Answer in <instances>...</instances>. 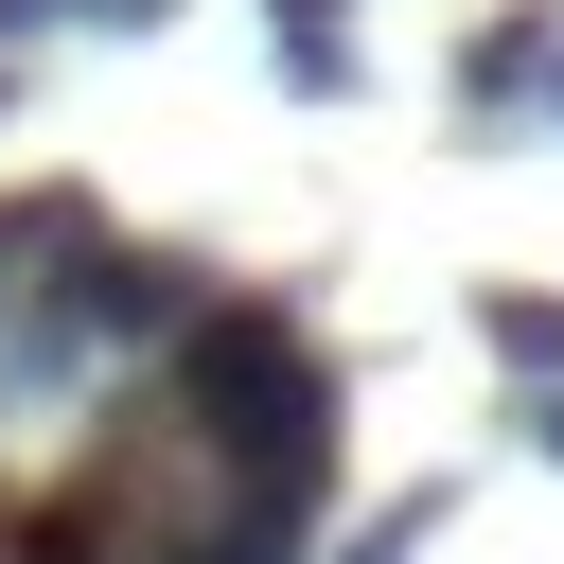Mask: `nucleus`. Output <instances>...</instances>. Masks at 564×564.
Here are the masks:
<instances>
[{
	"mask_svg": "<svg viewBox=\"0 0 564 564\" xmlns=\"http://www.w3.org/2000/svg\"><path fill=\"white\" fill-rule=\"evenodd\" d=\"M159 405L194 423V458L229 494H335V352L282 317V300H194L159 335Z\"/></svg>",
	"mask_w": 564,
	"mask_h": 564,
	"instance_id": "obj_1",
	"label": "nucleus"
},
{
	"mask_svg": "<svg viewBox=\"0 0 564 564\" xmlns=\"http://www.w3.org/2000/svg\"><path fill=\"white\" fill-rule=\"evenodd\" d=\"M546 53H564V0H511V18L458 53V106H529V88H546Z\"/></svg>",
	"mask_w": 564,
	"mask_h": 564,
	"instance_id": "obj_3",
	"label": "nucleus"
},
{
	"mask_svg": "<svg viewBox=\"0 0 564 564\" xmlns=\"http://www.w3.org/2000/svg\"><path fill=\"white\" fill-rule=\"evenodd\" d=\"M546 123H564V53H546Z\"/></svg>",
	"mask_w": 564,
	"mask_h": 564,
	"instance_id": "obj_10",
	"label": "nucleus"
},
{
	"mask_svg": "<svg viewBox=\"0 0 564 564\" xmlns=\"http://www.w3.org/2000/svg\"><path fill=\"white\" fill-rule=\"evenodd\" d=\"M476 335H494L511 370H564V300H529V282H494V300H476Z\"/></svg>",
	"mask_w": 564,
	"mask_h": 564,
	"instance_id": "obj_5",
	"label": "nucleus"
},
{
	"mask_svg": "<svg viewBox=\"0 0 564 564\" xmlns=\"http://www.w3.org/2000/svg\"><path fill=\"white\" fill-rule=\"evenodd\" d=\"M18 18H53V0H0V35H18Z\"/></svg>",
	"mask_w": 564,
	"mask_h": 564,
	"instance_id": "obj_9",
	"label": "nucleus"
},
{
	"mask_svg": "<svg viewBox=\"0 0 564 564\" xmlns=\"http://www.w3.org/2000/svg\"><path fill=\"white\" fill-rule=\"evenodd\" d=\"M0 106H18V70H0Z\"/></svg>",
	"mask_w": 564,
	"mask_h": 564,
	"instance_id": "obj_11",
	"label": "nucleus"
},
{
	"mask_svg": "<svg viewBox=\"0 0 564 564\" xmlns=\"http://www.w3.org/2000/svg\"><path fill=\"white\" fill-rule=\"evenodd\" d=\"M423 529H441V494H405V511H370V529H352V564H423Z\"/></svg>",
	"mask_w": 564,
	"mask_h": 564,
	"instance_id": "obj_6",
	"label": "nucleus"
},
{
	"mask_svg": "<svg viewBox=\"0 0 564 564\" xmlns=\"http://www.w3.org/2000/svg\"><path fill=\"white\" fill-rule=\"evenodd\" d=\"M53 264H70V282H35V300H53V335H70V352H159V335L212 300L176 247H106V229H70Z\"/></svg>",
	"mask_w": 564,
	"mask_h": 564,
	"instance_id": "obj_2",
	"label": "nucleus"
},
{
	"mask_svg": "<svg viewBox=\"0 0 564 564\" xmlns=\"http://www.w3.org/2000/svg\"><path fill=\"white\" fill-rule=\"evenodd\" d=\"M264 53H282V88H352V0H264Z\"/></svg>",
	"mask_w": 564,
	"mask_h": 564,
	"instance_id": "obj_4",
	"label": "nucleus"
},
{
	"mask_svg": "<svg viewBox=\"0 0 564 564\" xmlns=\"http://www.w3.org/2000/svg\"><path fill=\"white\" fill-rule=\"evenodd\" d=\"M53 18H123V35H159V18H176V0H53Z\"/></svg>",
	"mask_w": 564,
	"mask_h": 564,
	"instance_id": "obj_7",
	"label": "nucleus"
},
{
	"mask_svg": "<svg viewBox=\"0 0 564 564\" xmlns=\"http://www.w3.org/2000/svg\"><path fill=\"white\" fill-rule=\"evenodd\" d=\"M529 441H546V458H564V388H546V405H529Z\"/></svg>",
	"mask_w": 564,
	"mask_h": 564,
	"instance_id": "obj_8",
	"label": "nucleus"
}]
</instances>
